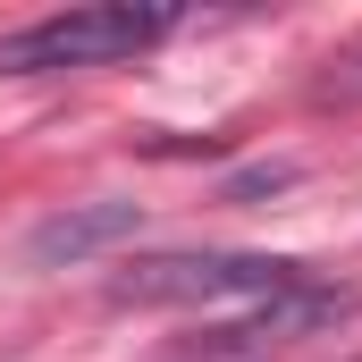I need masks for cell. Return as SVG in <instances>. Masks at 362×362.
Instances as JSON below:
<instances>
[{"mask_svg":"<svg viewBox=\"0 0 362 362\" xmlns=\"http://www.w3.org/2000/svg\"><path fill=\"white\" fill-rule=\"evenodd\" d=\"M185 17L160 0H93V8H51L17 34H0V76H59V68H110L152 42H169Z\"/></svg>","mask_w":362,"mask_h":362,"instance_id":"obj_1","label":"cell"},{"mask_svg":"<svg viewBox=\"0 0 362 362\" xmlns=\"http://www.w3.org/2000/svg\"><path fill=\"white\" fill-rule=\"evenodd\" d=\"M135 228H144V211L118 202V194H101V202H68V211H51V219L25 236V262H34V270H76V262L118 253Z\"/></svg>","mask_w":362,"mask_h":362,"instance_id":"obj_4","label":"cell"},{"mask_svg":"<svg viewBox=\"0 0 362 362\" xmlns=\"http://www.w3.org/2000/svg\"><path fill=\"white\" fill-rule=\"evenodd\" d=\"M320 101H362V51H354V59H337V68L320 76Z\"/></svg>","mask_w":362,"mask_h":362,"instance_id":"obj_5","label":"cell"},{"mask_svg":"<svg viewBox=\"0 0 362 362\" xmlns=\"http://www.w3.org/2000/svg\"><path fill=\"white\" fill-rule=\"evenodd\" d=\"M303 262L286 253H144L110 278L118 312H194V303H270L303 286Z\"/></svg>","mask_w":362,"mask_h":362,"instance_id":"obj_2","label":"cell"},{"mask_svg":"<svg viewBox=\"0 0 362 362\" xmlns=\"http://www.w3.org/2000/svg\"><path fill=\"white\" fill-rule=\"evenodd\" d=\"M362 312L354 286H329V278H303V286H286L270 303H245L236 320H219V329H202L194 337V354H262V346H295V337H320V329H346Z\"/></svg>","mask_w":362,"mask_h":362,"instance_id":"obj_3","label":"cell"}]
</instances>
